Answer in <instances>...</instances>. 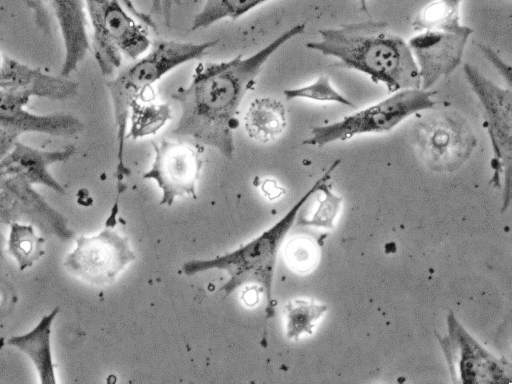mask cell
Returning a JSON list of instances; mask_svg holds the SVG:
<instances>
[{
    "label": "cell",
    "mask_w": 512,
    "mask_h": 384,
    "mask_svg": "<svg viewBox=\"0 0 512 384\" xmlns=\"http://www.w3.org/2000/svg\"><path fill=\"white\" fill-rule=\"evenodd\" d=\"M304 30L305 24L294 25L249 56L198 63L190 82L171 94L180 108L172 134L190 138L231 158L235 151L234 131L239 126L238 114L243 99L254 89L257 77L272 55Z\"/></svg>",
    "instance_id": "obj_1"
},
{
    "label": "cell",
    "mask_w": 512,
    "mask_h": 384,
    "mask_svg": "<svg viewBox=\"0 0 512 384\" xmlns=\"http://www.w3.org/2000/svg\"><path fill=\"white\" fill-rule=\"evenodd\" d=\"M319 41L306 43L310 50L337 58L391 92L421 88L414 56L401 37L387 30L384 22L345 24L318 31Z\"/></svg>",
    "instance_id": "obj_2"
},
{
    "label": "cell",
    "mask_w": 512,
    "mask_h": 384,
    "mask_svg": "<svg viewBox=\"0 0 512 384\" xmlns=\"http://www.w3.org/2000/svg\"><path fill=\"white\" fill-rule=\"evenodd\" d=\"M340 162V159L335 160L286 215L257 238L223 256L210 260L189 261L183 266L184 272L187 275H193L209 269L227 271L230 279L220 288L225 295H229L243 284L259 285L267 301V317H271L274 313V304H272L274 267L281 243L302 205L331 178V173Z\"/></svg>",
    "instance_id": "obj_3"
},
{
    "label": "cell",
    "mask_w": 512,
    "mask_h": 384,
    "mask_svg": "<svg viewBox=\"0 0 512 384\" xmlns=\"http://www.w3.org/2000/svg\"><path fill=\"white\" fill-rule=\"evenodd\" d=\"M218 40L187 43L157 40L147 55L124 68L106 82L112 103L117 141V179L120 182L130 174L124 163V142L131 106L143 92L175 68L202 57Z\"/></svg>",
    "instance_id": "obj_4"
},
{
    "label": "cell",
    "mask_w": 512,
    "mask_h": 384,
    "mask_svg": "<svg viewBox=\"0 0 512 384\" xmlns=\"http://www.w3.org/2000/svg\"><path fill=\"white\" fill-rule=\"evenodd\" d=\"M92 51L102 75L113 76L123 56L137 60L151 46L147 32L116 0H84Z\"/></svg>",
    "instance_id": "obj_5"
},
{
    "label": "cell",
    "mask_w": 512,
    "mask_h": 384,
    "mask_svg": "<svg viewBox=\"0 0 512 384\" xmlns=\"http://www.w3.org/2000/svg\"><path fill=\"white\" fill-rule=\"evenodd\" d=\"M434 95V91L421 88L397 91L394 95L339 121L313 127L310 138L302 144L322 147L360 134L390 131L411 115L432 109L435 106Z\"/></svg>",
    "instance_id": "obj_6"
},
{
    "label": "cell",
    "mask_w": 512,
    "mask_h": 384,
    "mask_svg": "<svg viewBox=\"0 0 512 384\" xmlns=\"http://www.w3.org/2000/svg\"><path fill=\"white\" fill-rule=\"evenodd\" d=\"M412 142L418 157L429 169L452 172L470 157L477 141L463 117L442 113L415 123Z\"/></svg>",
    "instance_id": "obj_7"
},
{
    "label": "cell",
    "mask_w": 512,
    "mask_h": 384,
    "mask_svg": "<svg viewBox=\"0 0 512 384\" xmlns=\"http://www.w3.org/2000/svg\"><path fill=\"white\" fill-rule=\"evenodd\" d=\"M464 74L483 110L484 127L491 141L494 170L491 182L499 187L504 175L509 193L512 152V92L480 73L474 66L465 63Z\"/></svg>",
    "instance_id": "obj_8"
},
{
    "label": "cell",
    "mask_w": 512,
    "mask_h": 384,
    "mask_svg": "<svg viewBox=\"0 0 512 384\" xmlns=\"http://www.w3.org/2000/svg\"><path fill=\"white\" fill-rule=\"evenodd\" d=\"M151 145L154 160L143 178L154 180L161 189L160 204L171 206L179 196H192L196 199V183L204 163V146L195 142L167 139L152 140Z\"/></svg>",
    "instance_id": "obj_9"
},
{
    "label": "cell",
    "mask_w": 512,
    "mask_h": 384,
    "mask_svg": "<svg viewBox=\"0 0 512 384\" xmlns=\"http://www.w3.org/2000/svg\"><path fill=\"white\" fill-rule=\"evenodd\" d=\"M76 243L64 265L71 274L92 285L113 283L128 263L135 260L127 238L110 228L92 237L81 236Z\"/></svg>",
    "instance_id": "obj_10"
},
{
    "label": "cell",
    "mask_w": 512,
    "mask_h": 384,
    "mask_svg": "<svg viewBox=\"0 0 512 384\" xmlns=\"http://www.w3.org/2000/svg\"><path fill=\"white\" fill-rule=\"evenodd\" d=\"M31 94L0 89V157L14 146L19 136L40 133L56 137H77L83 123L72 114H35L26 110Z\"/></svg>",
    "instance_id": "obj_11"
},
{
    "label": "cell",
    "mask_w": 512,
    "mask_h": 384,
    "mask_svg": "<svg viewBox=\"0 0 512 384\" xmlns=\"http://www.w3.org/2000/svg\"><path fill=\"white\" fill-rule=\"evenodd\" d=\"M473 30L460 25L453 29L433 28L419 31L408 46L416 61L421 89L428 90L441 77L449 76L459 66Z\"/></svg>",
    "instance_id": "obj_12"
},
{
    "label": "cell",
    "mask_w": 512,
    "mask_h": 384,
    "mask_svg": "<svg viewBox=\"0 0 512 384\" xmlns=\"http://www.w3.org/2000/svg\"><path fill=\"white\" fill-rule=\"evenodd\" d=\"M449 336L439 339L451 369H459L464 383L504 381L505 372L492 355L483 350L457 323L453 313L447 317Z\"/></svg>",
    "instance_id": "obj_13"
},
{
    "label": "cell",
    "mask_w": 512,
    "mask_h": 384,
    "mask_svg": "<svg viewBox=\"0 0 512 384\" xmlns=\"http://www.w3.org/2000/svg\"><path fill=\"white\" fill-rule=\"evenodd\" d=\"M0 89L25 91L32 97L67 100L77 94L78 84L66 77L49 75L1 54Z\"/></svg>",
    "instance_id": "obj_14"
},
{
    "label": "cell",
    "mask_w": 512,
    "mask_h": 384,
    "mask_svg": "<svg viewBox=\"0 0 512 384\" xmlns=\"http://www.w3.org/2000/svg\"><path fill=\"white\" fill-rule=\"evenodd\" d=\"M51 16L54 15L64 47V60L60 76L69 77L85 58L90 42L88 19L84 0H46Z\"/></svg>",
    "instance_id": "obj_15"
},
{
    "label": "cell",
    "mask_w": 512,
    "mask_h": 384,
    "mask_svg": "<svg viewBox=\"0 0 512 384\" xmlns=\"http://www.w3.org/2000/svg\"><path fill=\"white\" fill-rule=\"evenodd\" d=\"M75 150L67 147L57 151H43L17 141L0 162V175L48 185L58 191L62 188L48 172V166L66 161Z\"/></svg>",
    "instance_id": "obj_16"
},
{
    "label": "cell",
    "mask_w": 512,
    "mask_h": 384,
    "mask_svg": "<svg viewBox=\"0 0 512 384\" xmlns=\"http://www.w3.org/2000/svg\"><path fill=\"white\" fill-rule=\"evenodd\" d=\"M286 124L284 105L272 97L253 100L244 116V127L249 138L263 144L276 140Z\"/></svg>",
    "instance_id": "obj_17"
},
{
    "label": "cell",
    "mask_w": 512,
    "mask_h": 384,
    "mask_svg": "<svg viewBox=\"0 0 512 384\" xmlns=\"http://www.w3.org/2000/svg\"><path fill=\"white\" fill-rule=\"evenodd\" d=\"M57 309L42 318L30 332L14 336L7 343L26 353L33 361L42 384H54L55 372L50 348L51 324Z\"/></svg>",
    "instance_id": "obj_18"
},
{
    "label": "cell",
    "mask_w": 512,
    "mask_h": 384,
    "mask_svg": "<svg viewBox=\"0 0 512 384\" xmlns=\"http://www.w3.org/2000/svg\"><path fill=\"white\" fill-rule=\"evenodd\" d=\"M271 0H205L196 14L192 30L207 28L224 19L235 20Z\"/></svg>",
    "instance_id": "obj_19"
},
{
    "label": "cell",
    "mask_w": 512,
    "mask_h": 384,
    "mask_svg": "<svg viewBox=\"0 0 512 384\" xmlns=\"http://www.w3.org/2000/svg\"><path fill=\"white\" fill-rule=\"evenodd\" d=\"M172 118V109L168 104L142 105L135 101L130 109L131 124L126 138L155 135Z\"/></svg>",
    "instance_id": "obj_20"
},
{
    "label": "cell",
    "mask_w": 512,
    "mask_h": 384,
    "mask_svg": "<svg viewBox=\"0 0 512 384\" xmlns=\"http://www.w3.org/2000/svg\"><path fill=\"white\" fill-rule=\"evenodd\" d=\"M462 0H437L426 6L413 20L412 26L419 32L426 29H453L459 27V8Z\"/></svg>",
    "instance_id": "obj_21"
},
{
    "label": "cell",
    "mask_w": 512,
    "mask_h": 384,
    "mask_svg": "<svg viewBox=\"0 0 512 384\" xmlns=\"http://www.w3.org/2000/svg\"><path fill=\"white\" fill-rule=\"evenodd\" d=\"M42 239L34 234L31 225L13 223L9 237V251L21 269L30 265L39 257Z\"/></svg>",
    "instance_id": "obj_22"
},
{
    "label": "cell",
    "mask_w": 512,
    "mask_h": 384,
    "mask_svg": "<svg viewBox=\"0 0 512 384\" xmlns=\"http://www.w3.org/2000/svg\"><path fill=\"white\" fill-rule=\"evenodd\" d=\"M287 337L297 339L303 332L312 334L313 322L327 310L326 305L305 300H294L286 304Z\"/></svg>",
    "instance_id": "obj_23"
},
{
    "label": "cell",
    "mask_w": 512,
    "mask_h": 384,
    "mask_svg": "<svg viewBox=\"0 0 512 384\" xmlns=\"http://www.w3.org/2000/svg\"><path fill=\"white\" fill-rule=\"evenodd\" d=\"M283 94L286 100L308 99L318 102H337L341 105L355 108L353 102L340 94L331 85L327 76H320L313 83L306 86L286 89Z\"/></svg>",
    "instance_id": "obj_24"
},
{
    "label": "cell",
    "mask_w": 512,
    "mask_h": 384,
    "mask_svg": "<svg viewBox=\"0 0 512 384\" xmlns=\"http://www.w3.org/2000/svg\"><path fill=\"white\" fill-rule=\"evenodd\" d=\"M286 259L295 271L307 272L317 261V248L310 239H293L286 247Z\"/></svg>",
    "instance_id": "obj_25"
},
{
    "label": "cell",
    "mask_w": 512,
    "mask_h": 384,
    "mask_svg": "<svg viewBox=\"0 0 512 384\" xmlns=\"http://www.w3.org/2000/svg\"><path fill=\"white\" fill-rule=\"evenodd\" d=\"M320 192L322 193V199L319 200V205L313 218L303 220V225L333 226V219L341 203V198L331 192L330 184H327V182L321 186Z\"/></svg>",
    "instance_id": "obj_26"
},
{
    "label": "cell",
    "mask_w": 512,
    "mask_h": 384,
    "mask_svg": "<svg viewBox=\"0 0 512 384\" xmlns=\"http://www.w3.org/2000/svg\"><path fill=\"white\" fill-rule=\"evenodd\" d=\"M28 5L33 11L35 24L44 33H49L51 26V14L46 0H28Z\"/></svg>",
    "instance_id": "obj_27"
},
{
    "label": "cell",
    "mask_w": 512,
    "mask_h": 384,
    "mask_svg": "<svg viewBox=\"0 0 512 384\" xmlns=\"http://www.w3.org/2000/svg\"><path fill=\"white\" fill-rule=\"evenodd\" d=\"M118 1L134 18H136L138 21L142 22L143 24L154 28V22L152 21L151 17L145 13H143L141 10H139L133 0H116Z\"/></svg>",
    "instance_id": "obj_28"
},
{
    "label": "cell",
    "mask_w": 512,
    "mask_h": 384,
    "mask_svg": "<svg viewBox=\"0 0 512 384\" xmlns=\"http://www.w3.org/2000/svg\"><path fill=\"white\" fill-rule=\"evenodd\" d=\"M360 10L364 13H368L367 0H359Z\"/></svg>",
    "instance_id": "obj_29"
}]
</instances>
